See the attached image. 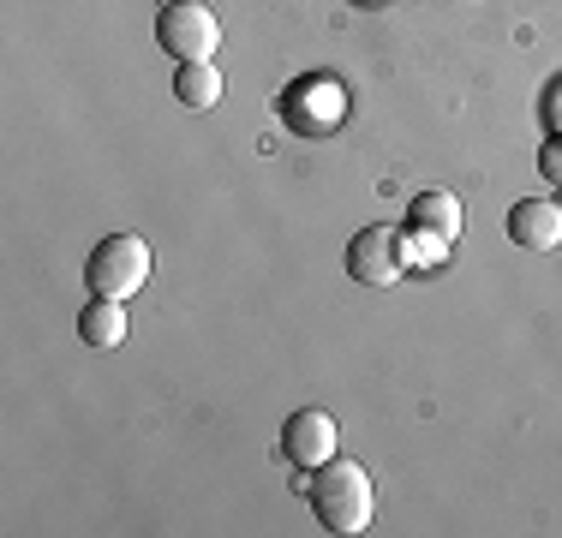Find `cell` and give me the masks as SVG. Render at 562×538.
<instances>
[{"label":"cell","mask_w":562,"mask_h":538,"mask_svg":"<svg viewBox=\"0 0 562 538\" xmlns=\"http://www.w3.org/2000/svg\"><path fill=\"white\" fill-rule=\"evenodd\" d=\"M539 173L551 186H562V138H551V144H539Z\"/></svg>","instance_id":"7c38bea8"},{"label":"cell","mask_w":562,"mask_h":538,"mask_svg":"<svg viewBox=\"0 0 562 538\" xmlns=\"http://www.w3.org/2000/svg\"><path fill=\"white\" fill-rule=\"evenodd\" d=\"M395 251H401V264H407V269H437L449 258V239H437V234H425V227L407 222L395 234Z\"/></svg>","instance_id":"8fae6325"},{"label":"cell","mask_w":562,"mask_h":538,"mask_svg":"<svg viewBox=\"0 0 562 538\" xmlns=\"http://www.w3.org/2000/svg\"><path fill=\"white\" fill-rule=\"evenodd\" d=\"M281 455H288L300 473H317L324 461H336V419L324 407H300L281 425Z\"/></svg>","instance_id":"8992f818"},{"label":"cell","mask_w":562,"mask_h":538,"mask_svg":"<svg viewBox=\"0 0 562 538\" xmlns=\"http://www.w3.org/2000/svg\"><path fill=\"white\" fill-rule=\"evenodd\" d=\"M508 239L527 251H557L562 246V204L551 198H527V204L508 210Z\"/></svg>","instance_id":"52a82bcc"},{"label":"cell","mask_w":562,"mask_h":538,"mask_svg":"<svg viewBox=\"0 0 562 538\" xmlns=\"http://www.w3.org/2000/svg\"><path fill=\"white\" fill-rule=\"evenodd\" d=\"M407 222L454 246L461 227H467V215H461V198H454V192H419V198H413V210H407Z\"/></svg>","instance_id":"ba28073f"},{"label":"cell","mask_w":562,"mask_h":538,"mask_svg":"<svg viewBox=\"0 0 562 538\" xmlns=\"http://www.w3.org/2000/svg\"><path fill=\"white\" fill-rule=\"evenodd\" d=\"M305 496H312L317 520L329 533H366L371 508H378V491H371V473L359 461H324L317 479H305Z\"/></svg>","instance_id":"6da1fadb"},{"label":"cell","mask_w":562,"mask_h":538,"mask_svg":"<svg viewBox=\"0 0 562 538\" xmlns=\"http://www.w3.org/2000/svg\"><path fill=\"white\" fill-rule=\"evenodd\" d=\"M156 43L173 54V66L210 60V54L222 48V19L204 7V0H168L162 19H156Z\"/></svg>","instance_id":"277c9868"},{"label":"cell","mask_w":562,"mask_h":538,"mask_svg":"<svg viewBox=\"0 0 562 538\" xmlns=\"http://www.w3.org/2000/svg\"><path fill=\"white\" fill-rule=\"evenodd\" d=\"M85 281L97 300H132L150 281V246L138 234H109L85 264Z\"/></svg>","instance_id":"3957f363"},{"label":"cell","mask_w":562,"mask_h":538,"mask_svg":"<svg viewBox=\"0 0 562 538\" xmlns=\"http://www.w3.org/2000/svg\"><path fill=\"white\" fill-rule=\"evenodd\" d=\"M173 97H180V108H216V102H222V72H216V60H186V66H173Z\"/></svg>","instance_id":"30bf717a"},{"label":"cell","mask_w":562,"mask_h":538,"mask_svg":"<svg viewBox=\"0 0 562 538\" xmlns=\"http://www.w3.org/2000/svg\"><path fill=\"white\" fill-rule=\"evenodd\" d=\"M276 114H281V126H288L293 138H329V132L347 120V90L324 72H305L276 97Z\"/></svg>","instance_id":"7a4b0ae2"},{"label":"cell","mask_w":562,"mask_h":538,"mask_svg":"<svg viewBox=\"0 0 562 538\" xmlns=\"http://www.w3.org/2000/svg\"><path fill=\"white\" fill-rule=\"evenodd\" d=\"M347 276L359 288H395L407 276V264L395 251V227H366V234L347 239Z\"/></svg>","instance_id":"5b68a950"},{"label":"cell","mask_w":562,"mask_h":538,"mask_svg":"<svg viewBox=\"0 0 562 538\" xmlns=\"http://www.w3.org/2000/svg\"><path fill=\"white\" fill-rule=\"evenodd\" d=\"M366 7H371V0H366Z\"/></svg>","instance_id":"5bb4252c"},{"label":"cell","mask_w":562,"mask_h":538,"mask_svg":"<svg viewBox=\"0 0 562 538\" xmlns=\"http://www.w3.org/2000/svg\"><path fill=\"white\" fill-rule=\"evenodd\" d=\"M544 126H551V138H562V78L544 90Z\"/></svg>","instance_id":"4fadbf2b"},{"label":"cell","mask_w":562,"mask_h":538,"mask_svg":"<svg viewBox=\"0 0 562 538\" xmlns=\"http://www.w3.org/2000/svg\"><path fill=\"white\" fill-rule=\"evenodd\" d=\"M78 335H85V347H120L126 341V300H90L78 312Z\"/></svg>","instance_id":"9c48e42d"}]
</instances>
